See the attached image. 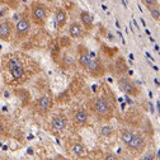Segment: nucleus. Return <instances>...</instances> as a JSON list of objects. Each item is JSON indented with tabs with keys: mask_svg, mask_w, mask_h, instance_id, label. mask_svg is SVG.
<instances>
[{
	"mask_svg": "<svg viewBox=\"0 0 160 160\" xmlns=\"http://www.w3.org/2000/svg\"><path fill=\"white\" fill-rule=\"evenodd\" d=\"M48 17V8L42 3H33L31 8V19L34 24L43 26Z\"/></svg>",
	"mask_w": 160,
	"mask_h": 160,
	"instance_id": "obj_1",
	"label": "nucleus"
},
{
	"mask_svg": "<svg viewBox=\"0 0 160 160\" xmlns=\"http://www.w3.org/2000/svg\"><path fill=\"white\" fill-rule=\"evenodd\" d=\"M94 112L103 119H111L113 117V108L107 98H97L94 103Z\"/></svg>",
	"mask_w": 160,
	"mask_h": 160,
	"instance_id": "obj_2",
	"label": "nucleus"
},
{
	"mask_svg": "<svg viewBox=\"0 0 160 160\" xmlns=\"http://www.w3.org/2000/svg\"><path fill=\"white\" fill-rule=\"evenodd\" d=\"M8 70L12 75V78L17 82L22 80L24 76V68L22 65V62L19 61L18 57H12L8 61Z\"/></svg>",
	"mask_w": 160,
	"mask_h": 160,
	"instance_id": "obj_3",
	"label": "nucleus"
},
{
	"mask_svg": "<svg viewBox=\"0 0 160 160\" xmlns=\"http://www.w3.org/2000/svg\"><path fill=\"white\" fill-rule=\"evenodd\" d=\"M126 146H127V149L131 152H135V154L140 152L141 150H144V148H145V138H144V136L141 133L133 132L131 140L128 141V144Z\"/></svg>",
	"mask_w": 160,
	"mask_h": 160,
	"instance_id": "obj_4",
	"label": "nucleus"
},
{
	"mask_svg": "<svg viewBox=\"0 0 160 160\" xmlns=\"http://www.w3.org/2000/svg\"><path fill=\"white\" fill-rule=\"evenodd\" d=\"M87 70L90 74V76H93V78H101L104 75V66L98 57L90 58V61L87 66Z\"/></svg>",
	"mask_w": 160,
	"mask_h": 160,
	"instance_id": "obj_5",
	"label": "nucleus"
},
{
	"mask_svg": "<svg viewBox=\"0 0 160 160\" xmlns=\"http://www.w3.org/2000/svg\"><path fill=\"white\" fill-rule=\"evenodd\" d=\"M118 87H119V89H121L125 94H127V95H131V97H137L138 94H140V90H138V88L131 82L130 79H127V78H121L118 80Z\"/></svg>",
	"mask_w": 160,
	"mask_h": 160,
	"instance_id": "obj_6",
	"label": "nucleus"
},
{
	"mask_svg": "<svg viewBox=\"0 0 160 160\" xmlns=\"http://www.w3.org/2000/svg\"><path fill=\"white\" fill-rule=\"evenodd\" d=\"M31 31V22L27 18H21L15 24V36L18 39H24Z\"/></svg>",
	"mask_w": 160,
	"mask_h": 160,
	"instance_id": "obj_7",
	"label": "nucleus"
},
{
	"mask_svg": "<svg viewBox=\"0 0 160 160\" xmlns=\"http://www.w3.org/2000/svg\"><path fill=\"white\" fill-rule=\"evenodd\" d=\"M12 32H13V26L10 22H8V21L0 22V39H3V41H9Z\"/></svg>",
	"mask_w": 160,
	"mask_h": 160,
	"instance_id": "obj_8",
	"label": "nucleus"
},
{
	"mask_svg": "<svg viewBox=\"0 0 160 160\" xmlns=\"http://www.w3.org/2000/svg\"><path fill=\"white\" fill-rule=\"evenodd\" d=\"M90 58H92V56H90V52L88 51V48L84 46H79V60L78 61H79L80 66L83 69H87Z\"/></svg>",
	"mask_w": 160,
	"mask_h": 160,
	"instance_id": "obj_9",
	"label": "nucleus"
},
{
	"mask_svg": "<svg viewBox=\"0 0 160 160\" xmlns=\"http://www.w3.org/2000/svg\"><path fill=\"white\" fill-rule=\"evenodd\" d=\"M51 125H52V128H53L55 131L61 132V131H64V130L66 128L68 122H66V118H65V117H62V116H55V117L52 118Z\"/></svg>",
	"mask_w": 160,
	"mask_h": 160,
	"instance_id": "obj_10",
	"label": "nucleus"
},
{
	"mask_svg": "<svg viewBox=\"0 0 160 160\" xmlns=\"http://www.w3.org/2000/svg\"><path fill=\"white\" fill-rule=\"evenodd\" d=\"M66 21H68V13L62 8H58L56 10V14H55V23H56V26L58 28H62L66 24Z\"/></svg>",
	"mask_w": 160,
	"mask_h": 160,
	"instance_id": "obj_11",
	"label": "nucleus"
},
{
	"mask_svg": "<svg viewBox=\"0 0 160 160\" xmlns=\"http://www.w3.org/2000/svg\"><path fill=\"white\" fill-rule=\"evenodd\" d=\"M51 104H52V101L48 95H42L41 98L38 99V109L41 113H47L51 108Z\"/></svg>",
	"mask_w": 160,
	"mask_h": 160,
	"instance_id": "obj_12",
	"label": "nucleus"
},
{
	"mask_svg": "<svg viewBox=\"0 0 160 160\" xmlns=\"http://www.w3.org/2000/svg\"><path fill=\"white\" fill-rule=\"evenodd\" d=\"M84 33V28L82 27V24L78 23V22H72L69 26V34L72 38H80Z\"/></svg>",
	"mask_w": 160,
	"mask_h": 160,
	"instance_id": "obj_13",
	"label": "nucleus"
},
{
	"mask_svg": "<svg viewBox=\"0 0 160 160\" xmlns=\"http://www.w3.org/2000/svg\"><path fill=\"white\" fill-rule=\"evenodd\" d=\"M72 119H74V122L78 123V125H84V123H87V122H88V113H87V111H84V109L76 111V112L74 113V116H72Z\"/></svg>",
	"mask_w": 160,
	"mask_h": 160,
	"instance_id": "obj_14",
	"label": "nucleus"
},
{
	"mask_svg": "<svg viewBox=\"0 0 160 160\" xmlns=\"http://www.w3.org/2000/svg\"><path fill=\"white\" fill-rule=\"evenodd\" d=\"M80 19H82V23L87 31H90L93 28V17L90 15L89 12L84 10V12L80 13Z\"/></svg>",
	"mask_w": 160,
	"mask_h": 160,
	"instance_id": "obj_15",
	"label": "nucleus"
},
{
	"mask_svg": "<svg viewBox=\"0 0 160 160\" xmlns=\"http://www.w3.org/2000/svg\"><path fill=\"white\" fill-rule=\"evenodd\" d=\"M71 151H72V154L74 155H76V156H83L84 154H87V149L84 148V145H82V144H75V145H72V148H71Z\"/></svg>",
	"mask_w": 160,
	"mask_h": 160,
	"instance_id": "obj_16",
	"label": "nucleus"
},
{
	"mask_svg": "<svg viewBox=\"0 0 160 160\" xmlns=\"http://www.w3.org/2000/svg\"><path fill=\"white\" fill-rule=\"evenodd\" d=\"M132 131H130V130H123L122 131V133H121V140H122V142L125 144V145H127L128 144V141L131 140V137H132Z\"/></svg>",
	"mask_w": 160,
	"mask_h": 160,
	"instance_id": "obj_17",
	"label": "nucleus"
},
{
	"mask_svg": "<svg viewBox=\"0 0 160 160\" xmlns=\"http://www.w3.org/2000/svg\"><path fill=\"white\" fill-rule=\"evenodd\" d=\"M113 127L112 126H103L102 128H101V135L102 136H104V137H109V136H112L113 135Z\"/></svg>",
	"mask_w": 160,
	"mask_h": 160,
	"instance_id": "obj_18",
	"label": "nucleus"
},
{
	"mask_svg": "<svg viewBox=\"0 0 160 160\" xmlns=\"http://www.w3.org/2000/svg\"><path fill=\"white\" fill-rule=\"evenodd\" d=\"M149 10H150V14H151L152 19H155L156 22H159V21H160V10H159V8L155 7V8H151V9H149Z\"/></svg>",
	"mask_w": 160,
	"mask_h": 160,
	"instance_id": "obj_19",
	"label": "nucleus"
},
{
	"mask_svg": "<svg viewBox=\"0 0 160 160\" xmlns=\"http://www.w3.org/2000/svg\"><path fill=\"white\" fill-rule=\"evenodd\" d=\"M141 2H142V4H144L146 8H149V9L158 7V0H141Z\"/></svg>",
	"mask_w": 160,
	"mask_h": 160,
	"instance_id": "obj_20",
	"label": "nucleus"
},
{
	"mask_svg": "<svg viewBox=\"0 0 160 160\" xmlns=\"http://www.w3.org/2000/svg\"><path fill=\"white\" fill-rule=\"evenodd\" d=\"M141 160H156V159H155V154L151 152V151H150V152H146V154L142 156Z\"/></svg>",
	"mask_w": 160,
	"mask_h": 160,
	"instance_id": "obj_21",
	"label": "nucleus"
},
{
	"mask_svg": "<svg viewBox=\"0 0 160 160\" xmlns=\"http://www.w3.org/2000/svg\"><path fill=\"white\" fill-rule=\"evenodd\" d=\"M104 160H118V158H117V155H114V154L109 152V154H107V155H106Z\"/></svg>",
	"mask_w": 160,
	"mask_h": 160,
	"instance_id": "obj_22",
	"label": "nucleus"
},
{
	"mask_svg": "<svg viewBox=\"0 0 160 160\" xmlns=\"http://www.w3.org/2000/svg\"><path fill=\"white\" fill-rule=\"evenodd\" d=\"M118 36H119V37H121V39H122V43H123V45H126V41H125V38H123L122 33H121V32H119V31H118Z\"/></svg>",
	"mask_w": 160,
	"mask_h": 160,
	"instance_id": "obj_23",
	"label": "nucleus"
},
{
	"mask_svg": "<svg viewBox=\"0 0 160 160\" xmlns=\"http://www.w3.org/2000/svg\"><path fill=\"white\" fill-rule=\"evenodd\" d=\"M4 132V126H3V123L2 122H0V135H2Z\"/></svg>",
	"mask_w": 160,
	"mask_h": 160,
	"instance_id": "obj_24",
	"label": "nucleus"
},
{
	"mask_svg": "<svg viewBox=\"0 0 160 160\" xmlns=\"http://www.w3.org/2000/svg\"><path fill=\"white\" fill-rule=\"evenodd\" d=\"M160 109V104H159V101H156V112H159Z\"/></svg>",
	"mask_w": 160,
	"mask_h": 160,
	"instance_id": "obj_25",
	"label": "nucleus"
},
{
	"mask_svg": "<svg viewBox=\"0 0 160 160\" xmlns=\"http://www.w3.org/2000/svg\"><path fill=\"white\" fill-rule=\"evenodd\" d=\"M154 83H155V85H159V79H158V78L154 79Z\"/></svg>",
	"mask_w": 160,
	"mask_h": 160,
	"instance_id": "obj_26",
	"label": "nucleus"
},
{
	"mask_svg": "<svg viewBox=\"0 0 160 160\" xmlns=\"http://www.w3.org/2000/svg\"><path fill=\"white\" fill-rule=\"evenodd\" d=\"M133 24H135L136 29H138V24H137V22H136V19H133Z\"/></svg>",
	"mask_w": 160,
	"mask_h": 160,
	"instance_id": "obj_27",
	"label": "nucleus"
},
{
	"mask_svg": "<svg viewBox=\"0 0 160 160\" xmlns=\"http://www.w3.org/2000/svg\"><path fill=\"white\" fill-rule=\"evenodd\" d=\"M140 21H141V23H142V26H144V27H146V23H145V21H144L142 18H140Z\"/></svg>",
	"mask_w": 160,
	"mask_h": 160,
	"instance_id": "obj_28",
	"label": "nucleus"
},
{
	"mask_svg": "<svg viewBox=\"0 0 160 160\" xmlns=\"http://www.w3.org/2000/svg\"><path fill=\"white\" fill-rule=\"evenodd\" d=\"M145 55H146V56H148V57H149V58H150V60H151V61H152V60H154V58H152V57H151V55H150V53H149V52H146V53H145Z\"/></svg>",
	"mask_w": 160,
	"mask_h": 160,
	"instance_id": "obj_29",
	"label": "nucleus"
},
{
	"mask_svg": "<svg viewBox=\"0 0 160 160\" xmlns=\"http://www.w3.org/2000/svg\"><path fill=\"white\" fill-rule=\"evenodd\" d=\"M155 51L159 52V46H158V45H155Z\"/></svg>",
	"mask_w": 160,
	"mask_h": 160,
	"instance_id": "obj_30",
	"label": "nucleus"
},
{
	"mask_svg": "<svg viewBox=\"0 0 160 160\" xmlns=\"http://www.w3.org/2000/svg\"><path fill=\"white\" fill-rule=\"evenodd\" d=\"M119 160H130V159H127V158H122V159H119Z\"/></svg>",
	"mask_w": 160,
	"mask_h": 160,
	"instance_id": "obj_31",
	"label": "nucleus"
}]
</instances>
